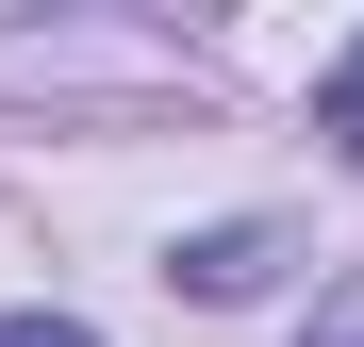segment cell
<instances>
[{
	"mask_svg": "<svg viewBox=\"0 0 364 347\" xmlns=\"http://www.w3.org/2000/svg\"><path fill=\"white\" fill-rule=\"evenodd\" d=\"M315 116H331V133L364 149V50H348V67H331V99H315Z\"/></svg>",
	"mask_w": 364,
	"mask_h": 347,
	"instance_id": "1",
	"label": "cell"
},
{
	"mask_svg": "<svg viewBox=\"0 0 364 347\" xmlns=\"http://www.w3.org/2000/svg\"><path fill=\"white\" fill-rule=\"evenodd\" d=\"M0 347H100V331H67V314H0Z\"/></svg>",
	"mask_w": 364,
	"mask_h": 347,
	"instance_id": "2",
	"label": "cell"
}]
</instances>
